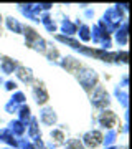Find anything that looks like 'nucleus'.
Masks as SVG:
<instances>
[{
    "instance_id": "1",
    "label": "nucleus",
    "mask_w": 132,
    "mask_h": 149,
    "mask_svg": "<svg viewBox=\"0 0 132 149\" xmlns=\"http://www.w3.org/2000/svg\"><path fill=\"white\" fill-rule=\"evenodd\" d=\"M76 80L79 81V85L83 86V90L86 91H91L94 86H97L99 83V76L96 73V70L89 68V66H79L76 70Z\"/></svg>"
},
{
    "instance_id": "2",
    "label": "nucleus",
    "mask_w": 132,
    "mask_h": 149,
    "mask_svg": "<svg viewBox=\"0 0 132 149\" xmlns=\"http://www.w3.org/2000/svg\"><path fill=\"white\" fill-rule=\"evenodd\" d=\"M21 35H25V43L32 48V50H35L38 53H45V52H46L48 43L38 35L35 28L28 27V25H23V33H21Z\"/></svg>"
},
{
    "instance_id": "3",
    "label": "nucleus",
    "mask_w": 132,
    "mask_h": 149,
    "mask_svg": "<svg viewBox=\"0 0 132 149\" xmlns=\"http://www.w3.org/2000/svg\"><path fill=\"white\" fill-rule=\"evenodd\" d=\"M91 104L96 108V109H99V111H102V109H107V106L111 104V95L106 91L104 86H94L93 90H91Z\"/></svg>"
},
{
    "instance_id": "4",
    "label": "nucleus",
    "mask_w": 132,
    "mask_h": 149,
    "mask_svg": "<svg viewBox=\"0 0 132 149\" xmlns=\"http://www.w3.org/2000/svg\"><path fill=\"white\" fill-rule=\"evenodd\" d=\"M117 123V114L111 109H102V111L97 114V124H99L102 129L109 131V129H114Z\"/></svg>"
},
{
    "instance_id": "5",
    "label": "nucleus",
    "mask_w": 132,
    "mask_h": 149,
    "mask_svg": "<svg viewBox=\"0 0 132 149\" xmlns=\"http://www.w3.org/2000/svg\"><path fill=\"white\" fill-rule=\"evenodd\" d=\"M38 123H41L43 126H55L58 123V116H56V111L53 109L51 106H43L40 109V116L37 118Z\"/></svg>"
},
{
    "instance_id": "6",
    "label": "nucleus",
    "mask_w": 132,
    "mask_h": 149,
    "mask_svg": "<svg viewBox=\"0 0 132 149\" xmlns=\"http://www.w3.org/2000/svg\"><path fill=\"white\" fill-rule=\"evenodd\" d=\"M32 96H33V100H35V103H37L38 106H45V104L48 103V100H50V95H48L46 88H45L43 83H40V81L33 83Z\"/></svg>"
},
{
    "instance_id": "7",
    "label": "nucleus",
    "mask_w": 132,
    "mask_h": 149,
    "mask_svg": "<svg viewBox=\"0 0 132 149\" xmlns=\"http://www.w3.org/2000/svg\"><path fill=\"white\" fill-rule=\"evenodd\" d=\"M81 143H83L84 148L94 149V148H97V146H101V143H102V134H101L99 129H91V131L84 133Z\"/></svg>"
},
{
    "instance_id": "8",
    "label": "nucleus",
    "mask_w": 132,
    "mask_h": 149,
    "mask_svg": "<svg viewBox=\"0 0 132 149\" xmlns=\"http://www.w3.org/2000/svg\"><path fill=\"white\" fill-rule=\"evenodd\" d=\"M26 136H28V139H30L32 143L40 141V139H41V133H40V123H38V119L35 116H32V119H30V121H28V124H26Z\"/></svg>"
},
{
    "instance_id": "9",
    "label": "nucleus",
    "mask_w": 132,
    "mask_h": 149,
    "mask_svg": "<svg viewBox=\"0 0 132 149\" xmlns=\"http://www.w3.org/2000/svg\"><path fill=\"white\" fill-rule=\"evenodd\" d=\"M15 76H17V80H20L21 83H25V85H32L33 81H35V76H33L32 68L20 66V65H18V68L15 70Z\"/></svg>"
},
{
    "instance_id": "10",
    "label": "nucleus",
    "mask_w": 132,
    "mask_h": 149,
    "mask_svg": "<svg viewBox=\"0 0 132 149\" xmlns=\"http://www.w3.org/2000/svg\"><path fill=\"white\" fill-rule=\"evenodd\" d=\"M127 38H129V23L124 22L121 27L114 32V40H116V43L119 45V47H126Z\"/></svg>"
},
{
    "instance_id": "11",
    "label": "nucleus",
    "mask_w": 132,
    "mask_h": 149,
    "mask_svg": "<svg viewBox=\"0 0 132 149\" xmlns=\"http://www.w3.org/2000/svg\"><path fill=\"white\" fill-rule=\"evenodd\" d=\"M58 65L61 68H64L66 71H69V73H76V70L81 66V63H79L74 56H63V58L58 61Z\"/></svg>"
},
{
    "instance_id": "12",
    "label": "nucleus",
    "mask_w": 132,
    "mask_h": 149,
    "mask_svg": "<svg viewBox=\"0 0 132 149\" xmlns=\"http://www.w3.org/2000/svg\"><path fill=\"white\" fill-rule=\"evenodd\" d=\"M18 68V65L13 58H8V56H2L0 58V71L3 74H12L15 73V70Z\"/></svg>"
},
{
    "instance_id": "13",
    "label": "nucleus",
    "mask_w": 132,
    "mask_h": 149,
    "mask_svg": "<svg viewBox=\"0 0 132 149\" xmlns=\"http://www.w3.org/2000/svg\"><path fill=\"white\" fill-rule=\"evenodd\" d=\"M59 30L63 33V37H73L78 32V27L74 25V22L68 20V18H63L61 23H59Z\"/></svg>"
},
{
    "instance_id": "14",
    "label": "nucleus",
    "mask_w": 132,
    "mask_h": 149,
    "mask_svg": "<svg viewBox=\"0 0 132 149\" xmlns=\"http://www.w3.org/2000/svg\"><path fill=\"white\" fill-rule=\"evenodd\" d=\"M0 143H5V144H8L12 149H17L18 139H17L7 128H2V129H0Z\"/></svg>"
},
{
    "instance_id": "15",
    "label": "nucleus",
    "mask_w": 132,
    "mask_h": 149,
    "mask_svg": "<svg viewBox=\"0 0 132 149\" xmlns=\"http://www.w3.org/2000/svg\"><path fill=\"white\" fill-rule=\"evenodd\" d=\"M7 129H8V131H10V133L17 138V136H23V134H25L26 126L20 121V119H12V121L8 123V128H7Z\"/></svg>"
},
{
    "instance_id": "16",
    "label": "nucleus",
    "mask_w": 132,
    "mask_h": 149,
    "mask_svg": "<svg viewBox=\"0 0 132 149\" xmlns=\"http://www.w3.org/2000/svg\"><path fill=\"white\" fill-rule=\"evenodd\" d=\"M5 25H7V28H8L10 32H13V33H23V25H21L20 20L15 18V17H7Z\"/></svg>"
},
{
    "instance_id": "17",
    "label": "nucleus",
    "mask_w": 132,
    "mask_h": 149,
    "mask_svg": "<svg viewBox=\"0 0 132 149\" xmlns=\"http://www.w3.org/2000/svg\"><path fill=\"white\" fill-rule=\"evenodd\" d=\"M17 114H18V119H20L25 126L28 124V121L32 119V109H30L28 104H21V106L18 108V113H17Z\"/></svg>"
},
{
    "instance_id": "18",
    "label": "nucleus",
    "mask_w": 132,
    "mask_h": 149,
    "mask_svg": "<svg viewBox=\"0 0 132 149\" xmlns=\"http://www.w3.org/2000/svg\"><path fill=\"white\" fill-rule=\"evenodd\" d=\"M116 138H117V131H116V129H109V131H106V134L102 136V143H101V144H104L106 148L114 146Z\"/></svg>"
},
{
    "instance_id": "19",
    "label": "nucleus",
    "mask_w": 132,
    "mask_h": 149,
    "mask_svg": "<svg viewBox=\"0 0 132 149\" xmlns=\"http://www.w3.org/2000/svg\"><path fill=\"white\" fill-rule=\"evenodd\" d=\"M114 95H116L117 101L121 103V104H122L124 108H127V104H129V103H127V98H129V96H127V91H126V90H122V88H119V86H117L116 90H114Z\"/></svg>"
},
{
    "instance_id": "20",
    "label": "nucleus",
    "mask_w": 132,
    "mask_h": 149,
    "mask_svg": "<svg viewBox=\"0 0 132 149\" xmlns=\"http://www.w3.org/2000/svg\"><path fill=\"white\" fill-rule=\"evenodd\" d=\"M79 38L83 42H91V27L89 25H84V23L79 25Z\"/></svg>"
},
{
    "instance_id": "21",
    "label": "nucleus",
    "mask_w": 132,
    "mask_h": 149,
    "mask_svg": "<svg viewBox=\"0 0 132 149\" xmlns=\"http://www.w3.org/2000/svg\"><path fill=\"white\" fill-rule=\"evenodd\" d=\"M50 136L53 138L55 143H63L64 139V131H63V126H59V128H53L50 131Z\"/></svg>"
},
{
    "instance_id": "22",
    "label": "nucleus",
    "mask_w": 132,
    "mask_h": 149,
    "mask_svg": "<svg viewBox=\"0 0 132 149\" xmlns=\"http://www.w3.org/2000/svg\"><path fill=\"white\" fill-rule=\"evenodd\" d=\"M64 149H86L84 146H83V143H81V139H66L64 141Z\"/></svg>"
},
{
    "instance_id": "23",
    "label": "nucleus",
    "mask_w": 132,
    "mask_h": 149,
    "mask_svg": "<svg viewBox=\"0 0 132 149\" xmlns=\"http://www.w3.org/2000/svg\"><path fill=\"white\" fill-rule=\"evenodd\" d=\"M25 100H26V96H25V93L23 91H13V95H12V98H10V101H13V103H17V104H25Z\"/></svg>"
},
{
    "instance_id": "24",
    "label": "nucleus",
    "mask_w": 132,
    "mask_h": 149,
    "mask_svg": "<svg viewBox=\"0 0 132 149\" xmlns=\"http://www.w3.org/2000/svg\"><path fill=\"white\" fill-rule=\"evenodd\" d=\"M112 63H127V52H126V50L116 52V53H114V60H112Z\"/></svg>"
},
{
    "instance_id": "25",
    "label": "nucleus",
    "mask_w": 132,
    "mask_h": 149,
    "mask_svg": "<svg viewBox=\"0 0 132 149\" xmlns=\"http://www.w3.org/2000/svg\"><path fill=\"white\" fill-rule=\"evenodd\" d=\"M18 108H20V104H17V103H13V101H7V104H5V113H10V114H13V113H18Z\"/></svg>"
},
{
    "instance_id": "26",
    "label": "nucleus",
    "mask_w": 132,
    "mask_h": 149,
    "mask_svg": "<svg viewBox=\"0 0 132 149\" xmlns=\"http://www.w3.org/2000/svg\"><path fill=\"white\" fill-rule=\"evenodd\" d=\"M3 86H5L7 91H17L18 83H17V81H13V80H8V81H5V83H3Z\"/></svg>"
},
{
    "instance_id": "27",
    "label": "nucleus",
    "mask_w": 132,
    "mask_h": 149,
    "mask_svg": "<svg viewBox=\"0 0 132 149\" xmlns=\"http://www.w3.org/2000/svg\"><path fill=\"white\" fill-rule=\"evenodd\" d=\"M119 88H122V90H126V88H127V74H122V80H121Z\"/></svg>"
},
{
    "instance_id": "28",
    "label": "nucleus",
    "mask_w": 132,
    "mask_h": 149,
    "mask_svg": "<svg viewBox=\"0 0 132 149\" xmlns=\"http://www.w3.org/2000/svg\"><path fill=\"white\" fill-rule=\"evenodd\" d=\"M84 17H86V18H93V17H94V10H93V8H86V10H84Z\"/></svg>"
},
{
    "instance_id": "29",
    "label": "nucleus",
    "mask_w": 132,
    "mask_h": 149,
    "mask_svg": "<svg viewBox=\"0 0 132 149\" xmlns=\"http://www.w3.org/2000/svg\"><path fill=\"white\" fill-rule=\"evenodd\" d=\"M3 83H5V81H3V78H2V76H0V86L3 85Z\"/></svg>"
},
{
    "instance_id": "30",
    "label": "nucleus",
    "mask_w": 132,
    "mask_h": 149,
    "mask_svg": "<svg viewBox=\"0 0 132 149\" xmlns=\"http://www.w3.org/2000/svg\"><path fill=\"white\" fill-rule=\"evenodd\" d=\"M106 149H117V146H109V148H106Z\"/></svg>"
},
{
    "instance_id": "31",
    "label": "nucleus",
    "mask_w": 132,
    "mask_h": 149,
    "mask_svg": "<svg viewBox=\"0 0 132 149\" xmlns=\"http://www.w3.org/2000/svg\"><path fill=\"white\" fill-rule=\"evenodd\" d=\"M0 25H2V13H0Z\"/></svg>"
},
{
    "instance_id": "32",
    "label": "nucleus",
    "mask_w": 132,
    "mask_h": 149,
    "mask_svg": "<svg viewBox=\"0 0 132 149\" xmlns=\"http://www.w3.org/2000/svg\"><path fill=\"white\" fill-rule=\"evenodd\" d=\"M3 149H12V148H3Z\"/></svg>"
}]
</instances>
